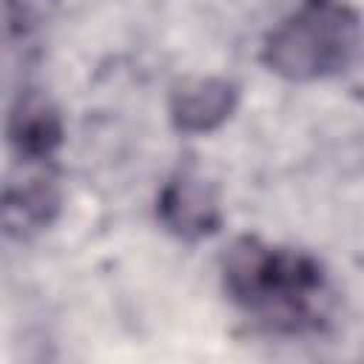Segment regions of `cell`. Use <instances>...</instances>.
I'll use <instances>...</instances> for the list:
<instances>
[{
    "label": "cell",
    "mask_w": 364,
    "mask_h": 364,
    "mask_svg": "<svg viewBox=\"0 0 364 364\" xmlns=\"http://www.w3.org/2000/svg\"><path fill=\"white\" fill-rule=\"evenodd\" d=\"M225 293L279 330L310 321V299L321 290V267L296 250L273 247L256 236H239L222 253Z\"/></svg>",
    "instance_id": "6da1fadb"
},
{
    "label": "cell",
    "mask_w": 364,
    "mask_h": 364,
    "mask_svg": "<svg viewBox=\"0 0 364 364\" xmlns=\"http://www.w3.org/2000/svg\"><path fill=\"white\" fill-rule=\"evenodd\" d=\"M364 43L358 14L341 0H301L264 37V65L287 82H316L344 71Z\"/></svg>",
    "instance_id": "7a4b0ae2"
},
{
    "label": "cell",
    "mask_w": 364,
    "mask_h": 364,
    "mask_svg": "<svg viewBox=\"0 0 364 364\" xmlns=\"http://www.w3.org/2000/svg\"><path fill=\"white\" fill-rule=\"evenodd\" d=\"M156 219L182 242L210 239L225 222L216 188L196 171H176L165 179L156 193Z\"/></svg>",
    "instance_id": "3957f363"
},
{
    "label": "cell",
    "mask_w": 364,
    "mask_h": 364,
    "mask_svg": "<svg viewBox=\"0 0 364 364\" xmlns=\"http://www.w3.org/2000/svg\"><path fill=\"white\" fill-rule=\"evenodd\" d=\"M236 108L239 85L216 74L185 77L168 94V119L179 134L188 136H202L222 128Z\"/></svg>",
    "instance_id": "277c9868"
},
{
    "label": "cell",
    "mask_w": 364,
    "mask_h": 364,
    "mask_svg": "<svg viewBox=\"0 0 364 364\" xmlns=\"http://www.w3.org/2000/svg\"><path fill=\"white\" fill-rule=\"evenodd\" d=\"M63 114L37 88H26L14 97L6 119V136L17 159L26 165H43L63 145Z\"/></svg>",
    "instance_id": "5b68a950"
},
{
    "label": "cell",
    "mask_w": 364,
    "mask_h": 364,
    "mask_svg": "<svg viewBox=\"0 0 364 364\" xmlns=\"http://www.w3.org/2000/svg\"><path fill=\"white\" fill-rule=\"evenodd\" d=\"M60 208V188L51 173H28L20 182L6 185L3 199V225L11 236H28L43 230Z\"/></svg>",
    "instance_id": "8992f818"
},
{
    "label": "cell",
    "mask_w": 364,
    "mask_h": 364,
    "mask_svg": "<svg viewBox=\"0 0 364 364\" xmlns=\"http://www.w3.org/2000/svg\"><path fill=\"white\" fill-rule=\"evenodd\" d=\"M63 0H3L6 31L9 37H34L40 34L60 11Z\"/></svg>",
    "instance_id": "52a82bcc"
}]
</instances>
